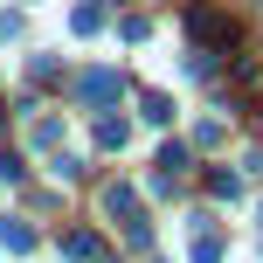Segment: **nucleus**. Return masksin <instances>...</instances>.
I'll use <instances>...</instances> for the list:
<instances>
[{
	"instance_id": "obj_8",
	"label": "nucleus",
	"mask_w": 263,
	"mask_h": 263,
	"mask_svg": "<svg viewBox=\"0 0 263 263\" xmlns=\"http://www.w3.org/2000/svg\"><path fill=\"white\" fill-rule=\"evenodd\" d=\"M166 118H173V104H166V97L153 90V97H145V125H166Z\"/></svg>"
},
{
	"instance_id": "obj_7",
	"label": "nucleus",
	"mask_w": 263,
	"mask_h": 263,
	"mask_svg": "<svg viewBox=\"0 0 263 263\" xmlns=\"http://www.w3.org/2000/svg\"><path fill=\"white\" fill-rule=\"evenodd\" d=\"M69 21H77V35H97V28H104V14H97V7H77Z\"/></svg>"
},
{
	"instance_id": "obj_5",
	"label": "nucleus",
	"mask_w": 263,
	"mask_h": 263,
	"mask_svg": "<svg viewBox=\"0 0 263 263\" xmlns=\"http://www.w3.org/2000/svg\"><path fill=\"white\" fill-rule=\"evenodd\" d=\"M0 242H7V250H35V236H28L21 222H0Z\"/></svg>"
},
{
	"instance_id": "obj_1",
	"label": "nucleus",
	"mask_w": 263,
	"mask_h": 263,
	"mask_svg": "<svg viewBox=\"0 0 263 263\" xmlns=\"http://www.w3.org/2000/svg\"><path fill=\"white\" fill-rule=\"evenodd\" d=\"M187 28H194L201 42H215V49H236V21H222V14H208V7L187 14Z\"/></svg>"
},
{
	"instance_id": "obj_3",
	"label": "nucleus",
	"mask_w": 263,
	"mask_h": 263,
	"mask_svg": "<svg viewBox=\"0 0 263 263\" xmlns=\"http://www.w3.org/2000/svg\"><path fill=\"white\" fill-rule=\"evenodd\" d=\"M63 250H69V263H97V256H104V242H97V236H69Z\"/></svg>"
},
{
	"instance_id": "obj_4",
	"label": "nucleus",
	"mask_w": 263,
	"mask_h": 263,
	"mask_svg": "<svg viewBox=\"0 0 263 263\" xmlns=\"http://www.w3.org/2000/svg\"><path fill=\"white\" fill-rule=\"evenodd\" d=\"M194 263H222V236L215 229H194Z\"/></svg>"
},
{
	"instance_id": "obj_2",
	"label": "nucleus",
	"mask_w": 263,
	"mask_h": 263,
	"mask_svg": "<svg viewBox=\"0 0 263 263\" xmlns=\"http://www.w3.org/2000/svg\"><path fill=\"white\" fill-rule=\"evenodd\" d=\"M118 90H125V83L111 77V69H97V77H83V83H77V97H83V104H97V111L118 104Z\"/></svg>"
},
{
	"instance_id": "obj_6",
	"label": "nucleus",
	"mask_w": 263,
	"mask_h": 263,
	"mask_svg": "<svg viewBox=\"0 0 263 263\" xmlns=\"http://www.w3.org/2000/svg\"><path fill=\"white\" fill-rule=\"evenodd\" d=\"M97 145H125V118H97Z\"/></svg>"
}]
</instances>
